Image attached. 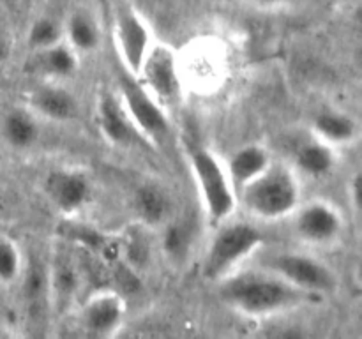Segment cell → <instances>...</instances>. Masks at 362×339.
Segmentation results:
<instances>
[{
  "label": "cell",
  "mask_w": 362,
  "mask_h": 339,
  "mask_svg": "<svg viewBox=\"0 0 362 339\" xmlns=\"http://www.w3.org/2000/svg\"><path fill=\"white\" fill-rule=\"evenodd\" d=\"M221 297L233 311L250 318H265L303 306L308 293L262 268L223 279Z\"/></svg>",
  "instance_id": "6da1fadb"
},
{
  "label": "cell",
  "mask_w": 362,
  "mask_h": 339,
  "mask_svg": "<svg viewBox=\"0 0 362 339\" xmlns=\"http://www.w3.org/2000/svg\"><path fill=\"white\" fill-rule=\"evenodd\" d=\"M179 66L184 88L191 87L200 92L218 88L228 73L225 49L218 41L211 39L191 42L179 53Z\"/></svg>",
  "instance_id": "9c48e42d"
},
{
  "label": "cell",
  "mask_w": 362,
  "mask_h": 339,
  "mask_svg": "<svg viewBox=\"0 0 362 339\" xmlns=\"http://www.w3.org/2000/svg\"><path fill=\"white\" fill-rule=\"evenodd\" d=\"M253 2L262 4V6H271V4H276V2H278V0H253Z\"/></svg>",
  "instance_id": "83f0119b"
},
{
  "label": "cell",
  "mask_w": 362,
  "mask_h": 339,
  "mask_svg": "<svg viewBox=\"0 0 362 339\" xmlns=\"http://www.w3.org/2000/svg\"><path fill=\"white\" fill-rule=\"evenodd\" d=\"M264 244L260 228L246 221L221 222L214 228L211 242L204 254L202 272L211 281H219L233 274L243 261L257 253Z\"/></svg>",
  "instance_id": "277c9868"
},
{
  "label": "cell",
  "mask_w": 362,
  "mask_h": 339,
  "mask_svg": "<svg viewBox=\"0 0 362 339\" xmlns=\"http://www.w3.org/2000/svg\"><path fill=\"white\" fill-rule=\"evenodd\" d=\"M60 41H64V28L53 18H39L28 30V44L34 52L49 48Z\"/></svg>",
  "instance_id": "d4e9b609"
},
{
  "label": "cell",
  "mask_w": 362,
  "mask_h": 339,
  "mask_svg": "<svg viewBox=\"0 0 362 339\" xmlns=\"http://www.w3.org/2000/svg\"><path fill=\"white\" fill-rule=\"evenodd\" d=\"M2 136L9 147L25 150L37 141L39 126L27 109H11L2 120Z\"/></svg>",
  "instance_id": "44dd1931"
},
{
  "label": "cell",
  "mask_w": 362,
  "mask_h": 339,
  "mask_svg": "<svg viewBox=\"0 0 362 339\" xmlns=\"http://www.w3.org/2000/svg\"><path fill=\"white\" fill-rule=\"evenodd\" d=\"M271 165V152L260 143L243 145L237 150H233L228 161L225 162L226 172H228V177L232 180L233 187H235L237 194L243 187L253 182L257 177H260Z\"/></svg>",
  "instance_id": "9a60e30c"
},
{
  "label": "cell",
  "mask_w": 362,
  "mask_h": 339,
  "mask_svg": "<svg viewBox=\"0 0 362 339\" xmlns=\"http://www.w3.org/2000/svg\"><path fill=\"white\" fill-rule=\"evenodd\" d=\"M264 268L310 297L329 295L338 286V279L332 268L306 253L279 251L265 258Z\"/></svg>",
  "instance_id": "8992f818"
},
{
  "label": "cell",
  "mask_w": 362,
  "mask_h": 339,
  "mask_svg": "<svg viewBox=\"0 0 362 339\" xmlns=\"http://www.w3.org/2000/svg\"><path fill=\"white\" fill-rule=\"evenodd\" d=\"M134 78L166 112L180 102L184 94V81L180 74L179 53L165 42L156 41L140 73Z\"/></svg>",
  "instance_id": "52a82bcc"
},
{
  "label": "cell",
  "mask_w": 362,
  "mask_h": 339,
  "mask_svg": "<svg viewBox=\"0 0 362 339\" xmlns=\"http://www.w3.org/2000/svg\"><path fill=\"white\" fill-rule=\"evenodd\" d=\"M311 133L317 140L338 148L350 145L359 138V124L350 113L325 109L311 120Z\"/></svg>",
  "instance_id": "2e32d148"
},
{
  "label": "cell",
  "mask_w": 362,
  "mask_h": 339,
  "mask_svg": "<svg viewBox=\"0 0 362 339\" xmlns=\"http://www.w3.org/2000/svg\"><path fill=\"white\" fill-rule=\"evenodd\" d=\"M35 62L42 74L53 80H67L76 74L80 66V55L67 44L60 41L49 48L35 52Z\"/></svg>",
  "instance_id": "ffe728a7"
},
{
  "label": "cell",
  "mask_w": 362,
  "mask_h": 339,
  "mask_svg": "<svg viewBox=\"0 0 362 339\" xmlns=\"http://www.w3.org/2000/svg\"><path fill=\"white\" fill-rule=\"evenodd\" d=\"M48 299L59 313H64L76 300L81 285V267L67 249H59L46 267Z\"/></svg>",
  "instance_id": "4fadbf2b"
},
{
  "label": "cell",
  "mask_w": 362,
  "mask_h": 339,
  "mask_svg": "<svg viewBox=\"0 0 362 339\" xmlns=\"http://www.w3.org/2000/svg\"><path fill=\"white\" fill-rule=\"evenodd\" d=\"M95 120H98V127L105 140L112 145L127 147L136 138H140V134L131 124L129 117L124 112L119 95L113 92H105L99 95L98 106H95Z\"/></svg>",
  "instance_id": "5bb4252c"
},
{
  "label": "cell",
  "mask_w": 362,
  "mask_h": 339,
  "mask_svg": "<svg viewBox=\"0 0 362 339\" xmlns=\"http://www.w3.org/2000/svg\"><path fill=\"white\" fill-rule=\"evenodd\" d=\"M293 162L296 172L310 179H324L336 168V148L313 136L310 141L299 145L293 154Z\"/></svg>",
  "instance_id": "d6986e66"
},
{
  "label": "cell",
  "mask_w": 362,
  "mask_h": 339,
  "mask_svg": "<svg viewBox=\"0 0 362 339\" xmlns=\"http://www.w3.org/2000/svg\"><path fill=\"white\" fill-rule=\"evenodd\" d=\"M239 203L253 218L262 221H279L290 218L300 203V186L297 172L285 165H272L260 177L239 191Z\"/></svg>",
  "instance_id": "3957f363"
},
{
  "label": "cell",
  "mask_w": 362,
  "mask_h": 339,
  "mask_svg": "<svg viewBox=\"0 0 362 339\" xmlns=\"http://www.w3.org/2000/svg\"><path fill=\"white\" fill-rule=\"evenodd\" d=\"M187 162L209 225L216 228L232 219L239 198L225 162L211 148L198 143L187 145Z\"/></svg>",
  "instance_id": "7a4b0ae2"
},
{
  "label": "cell",
  "mask_w": 362,
  "mask_h": 339,
  "mask_svg": "<svg viewBox=\"0 0 362 339\" xmlns=\"http://www.w3.org/2000/svg\"><path fill=\"white\" fill-rule=\"evenodd\" d=\"M187 246H189V235H187V230L184 228V225L173 222V225H166V228H163V251L168 256H182Z\"/></svg>",
  "instance_id": "484cf974"
},
{
  "label": "cell",
  "mask_w": 362,
  "mask_h": 339,
  "mask_svg": "<svg viewBox=\"0 0 362 339\" xmlns=\"http://www.w3.org/2000/svg\"><path fill=\"white\" fill-rule=\"evenodd\" d=\"M293 218V232L304 244L325 247L341 237L345 219L334 203L325 200H311L300 205L290 215Z\"/></svg>",
  "instance_id": "30bf717a"
},
{
  "label": "cell",
  "mask_w": 362,
  "mask_h": 339,
  "mask_svg": "<svg viewBox=\"0 0 362 339\" xmlns=\"http://www.w3.org/2000/svg\"><path fill=\"white\" fill-rule=\"evenodd\" d=\"M113 44L120 60V69L136 76L151 53L156 39L144 18L120 0L113 11Z\"/></svg>",
  "instance_id": "ba28073f"
},
{
  "label": "cell",
  "mask_w": 362,
  "mask_h": 339,
  "mask_svg": "<svg viewBox=\"0 0 362 339\" xmlns=\"http://www.w3.org/2000/svg\"><path fill=\"white\" fill-rule=\"evenodd\" d=\"M32 109L55 122H67L78 115L76 97L57 85H42L30 95Z\"/></svg>",
  "instance_id": "e0dca14e"
},
{
  "label": "cell",
  "mask_w": 362,
  "mask_h": 339,
  "mask_svg": "<svg viewBox=\"0 0 362 339\" xmlns=\"http://www.w3.org/2000/svg\"><path fill=\"white\" fill-rule=\"evenodd\" d=\"M120 260L136 272L144 270L151 261V242L140 230H133L119 240Z\"/></svg>",
  "instance_id": "603a6c76"
},
{
  "label": "cell",
  "mask_w": 362,
  "mask_h": 339,
  "mask_svg": "<svg viewBox=\"0 0 362 339\" xmlns=\"http://www.w3.org/2000/svg\"><path fill=\"white\" fill-rule=\"evenodd\" d=\"M134 208L147 226L163 225L170 210V201L165 191L154 184H144L134 193Z\"/></svg>",
  "instance_id": "7402d4cb"
},
{
  "label": "cell",
  "mask_w": 362,
  "mask_h": 339,
  "mask_svg": "<svg viewBox=\"0 0 362 339\" xmlns=\"http://www.w3.org/2000/svg\"><path fill=\"white\" fill-rule=\"evenodd\" d=\"M126 316V300L120 292L98 290L81 306L80 323L87 334L106 338L122 325Z\"/></svg>",
  "instance_id": "8fae6325"
},
{
  "label": "cell",
  "mask_w": 362,
  "mask_h": 339,
  "mask_svg": "<svg viewBox=\"0 0 362 339\" xmlns=\"http://www.w3.org/2000/svg\"><path fill=\"white\" fill-rule=\"evenodd\" d=\"M9 52H11V46H9V41L6 39V35L0 32V64L4 62V60L9 56Z\"/></svg>",
  "instance_id": "4316f807"
},
{
  "label": "cell",
  "mask_w": 362,
  "mask_h": 339,
  "mask_svg": "<svg viewBox=\"0 0 362 339\" xmlns=\"http://www.w3.org/2000/svg\"><path fill=\"white\" fill-rule=\"evenodd\" d=\"M64 41L78 53L88 55L101 44V28L94 14L87 9H74L64 27Z\"/></svg>",
  "instance_id": "ac0fdd59"
},
{
  "label": "cell",
  "mask_w": 362,
  "mask_h": 339,
  "mask_svg": "<svg viewBox=\"0 0 362 339\" xmlns=\"http://www.w3.org/2000/svg\"><path fill=\"white\" fill-rule=\"evenodd\" d=\"M4 2H6V4H7V6H13V4H16V2H18V0H4Z\"/></svg>",
  "instance_id": "f1b7e54d"
},
{
  "label": "cell",
  "mask_w": 362,
  "mask_h": 339,
  "mask_svg": "<svg viewBox=\"0 0 362 339\" xmlns=\"http://www.w3.org/2000/svg\"><path fill=\"white\" fill-rule=\"evenodd\" d=\"M119 101L124 112L129 117L131 124L148 143H161L170 134V119L166 109L141 87L140 81L124 69H120L119 80Z\"/></svg>",
  "instance_id": "5b68a950"
},
{
  "label": "cell",
  "mask_w": 362,
  "mask_h": 339,
  "mask_svg": "<svg viewBox=\"0 0 362 339\" xmlns=\"http://www.w3.org/2000/svg\"><path fill=\"white\" fill-rule=\"evenodd\" d=\"M45 193L53 207L66 215L80 212L88 203L92 184L80 170H52L45 179Z\"/></svg>",
  "instance_id": "7c38bea8"
},
{
  "label": "cell",
  "mask_w": 362,
  "mask_h": 339,
  "mask_svg": "<svg viewBox=\"0 0 362 339\" xmlns=\"http://www.w3.org/2000/svg\"><path fill=\"white\" fill-rule=\"evenodd\" d=\"M23 268L25 261L18 244L0 235V285H13L21 278Z\"/></svg>",
  "instance_id": "cb8c5ba5"
}]
</instances>
